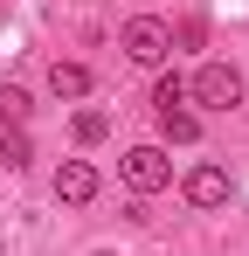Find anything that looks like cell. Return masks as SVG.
<instances>
[{"label": "cell", "instance_id": "cell-1", "mask_svg": "<svg viewBox=\"0 0 249 256\" xmlns=\"http://www.w3.org/2000/svg\"><path fill=\"white\" fill-rule=\"evenodd\" d=\"M118 42H124V56H132L138 70H166V56H173V28H166L160 14H132Z\"/></svg>", "mask_w": 249, "mask_h": 256}, {"label": "cell", "instance_id": "cell-2", "mask_svg": "<svg viewBox=\"0 0 249 256\" xmlns=\"http://www.w3.org/2000/svg\"><path fill=\"white\" fill-rule=\"evenodd\" d=\"M187 97L208 104V111H236V104H242V76H236L228 62H201L194 84H187Z\"/></svg>", "mask_w": 249, "mask_h": 256}, {"label": "cell", "instance_id": "cell-3", "mask_svg": "<svg viewBox=\"0 0 249 256\" xmlns=\"http://www.w3.org/2000/svg\"><path fill=\"white\" fill-rule=\"evenodd\" d=\"M124 187H132V194H160V187H173V160H166L160 146H132V152H124Z\"/></svg>", "mask_w": 249, "mask_h": 256}, {"label": "cell", "instance_id": "cell-4", "mask_svg": "<svg viewBox=\"0 0 249 256\" xmlns=\"http://www.w3.org/2000/svg\"><path fill=\"white\" fill-rule=\"evenodd\" d=\"M56 201H62V208L97 201V166H90V160H62V173H56Z\"/></svg>", "mask_w": 249, "mask_h": 256}, {"label": "cell", "instance_id": "cell-5", "mask_svg": "<svg viewBox=\"0 0 249 256\" xmlns=\"http://www.w3.org/2000/svg\"><path fill=\"white\" fill-rule=\"evenodd\" d=\"M187 201H194V208H222V201H228V173L222 166H194L187 173Z\"/></svg>", "mask_w": 249, "mask_h": 256}, {"label": "cell", "instance_id": "cell-6", "mask_svg": "<svg viewBox=\"0 0 249 256\" xmlns=\"http://www.w3.org/2000/svg\"><path fill=\"white\" fill-rule=\"evenodd\" d=\"M35 160V138H28V125H0V166H28Z\"/></svg>", "mask_w": 249, "mask_h": 256}, {"label": "cell", "instance_id": "cell-7", "mask_svg": "<svg viewBox=\"0 0 249 256\" xmlns=\"http://www.w3.org/2000/svg\"><path fill=\"white\" fill-rule=\"evenodd\" d=\"M48 90L56 97H90V70L83 62H48Z\"/></svg>", "mask_w": 249, "mask_h": 256}, {"label": "cell", "instance_id": "cell-8", "mask_svg": "<svg viewBox=\"0 0 249 256\" xmlns=\"http://www.w3.org/2000/svg\"><path fill=\"white\" fill-rule=\"evenodd\" d=\"M160 132H166V146H194L201 138V118L180 104V111H160Z\"/></svg>", "mask_w": 249, "mask_h": 256}, {"label": "cell", "instance_id": "cell-9", "mask_svg": "<svg viewBox=\"0 0 249 256\" xmlns=\"http://www.w3.org/2000/svg\"><path fill=\"white\" fill-rule=\"evenodd\" d=\"M28 111H35V97L21 84H0V125H28Z\"/></svg>", "mask_w": 249, "mask_h": 256}, {"label": "cell", "instance_id": "cell-10", "mask_svg": "<svg viewBox=\"0 0 249 256\" xmlns=\"http://www.w3.org/2000/svg\"><path fill=\"white\" fill-rule=\"evenodd\" d=\"M187 104V84L173 76V70H160V84H152V111H180Z\"/></svg>", "mask_w": 249, "mask_h": 256}, {"label": "cell", "instance_id": "cell-11", "mask_svg": "<svg viewBox=\"0 0 249 256\" xmlns=\"http://www.w3.org/2000/svg\"><path fill=\"white\" fill-rule=\"evenodd\" d=\"M76 146H97V138H104V132H111V118H104V111H76Z\"/></svg>", "mask_w": 249, "mask_h": 256}, {"label": "cell", "instance_id": "cell-12", "mask_svg": "<svg viewBox=\"0 0 249 256\" xmlns=\"http://www.w3.org/2000/svg\"><path fill=\"white\" fill-rule=\"evenodd\" d=\"M173 42H180V48H201L208 28H201V21H180V28H173Z\"/></svg>", "mask_w": 249, "mask_h": 256}, {"label": "cell", "instance_id": "cell-13", "mask_svg": "<svg viewBox=\"0 0 249 256\" xmlns=\"http://www.w3.org/2000/svg\"><path fill=\"white\" fill-rule=\"evenodd\" d=\"M97 256H111V250H97Z\"/></svg>", "mask_w": 249, "mask_h": 256}]
</instances>
